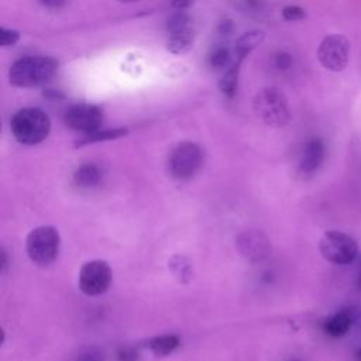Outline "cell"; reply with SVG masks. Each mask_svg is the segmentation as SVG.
<instances>
[{"label":"cell","instance_id":"obj_1","mask_svg":"<svg viewBox=\"0 0 361 361\" xmlns=\"http://www.w3.org/2000/svg\"><path fill=\"white\" fill-rule=\"evenodd\" d=\"M56 68L58 62L49 56H25L11 65L8 79L17 87H32L51 79Z\"/></svg>","mask_w":361,"mask_h":361},{"label":"cell","instance_id":"obj_2","mask_svg":"<svg viewBox=\"0 0 361 361\" xmlns=\"http://www.w3.org/2000/svg\"><path fill=\"white\" fill-rule=\"evenodd\" d=\"M14 138L27 145H34L47 138L49 134V117L39 109L27 107L18 110L10 123Z\"/></svg>","mask_w":361,"mask_h":361},{"label":"cell","instance_id":"obj_3","mask_svg":"<svg viewBox=\"0 0 361 361\" xmlns=\"http://www.w3.org/2000/svg\"><path fill=\"white\" fill-rule=\"evenodd\" d=\"M254 110L268 126L282 127L289 121L290 113L283 93L276 87H264L254 97Z\"/></svg>","mask_w":361,"mask_h":361},{"label":"cell","instance_id":"obj_4","mask_svg":"<svg viewBox=\"0 0 361 361\" xmlns=\"http://www.w3.org/2000/svg\"><path fill=\"white\" fill-rule=\"evenodd\" d=\"M58 230L51 226H39L31 230L25 240V250L31 261L38 265L51 264L59 251Z\"/></svg>","mask_w":361,"mask_h":361},{"label":"cell","instance_id":"obj_5","mask_svg":"<svg viewBox=\"0 0 361 361\" xmlns=\"http://www.w3.org/2000/svg\"><path fill=\"white\" fill-rule=\"evenodd\" d=\"M319 250L327 261L338 265L351 264L358 254L355 240L348 234L336 230H330L323 234L319 243Z\"/></svg>","mask_w":361,"mask_h":361},{"label":"cell","instance_id":"obj_6","mask_svg":"<svg viewBox=\"0 0 361 361\" xmlns=\"http://www.w3.org/2000/svg\"><path fill=\"white\" fill-rule=\"evenodd\" d=\"M202 161L203 152L200 147L195 142L185 141L176 145V148L172 151L168 161V169L173 178L188 179L197 172Z\"/></svg>","mask_w":361,"mask_h":361},{"label":"cell","instance_id":"obj_7","mask_svg":"<svg viewBox=\"0 0 361 361\" xmlns=\"http://www.w3.org/2000/svg\"><path fill=\"white\" fill-rule=\"evenodd\" d=\"M317 59L330 72H340L348 65L350 42L344 35H327L319 45Z\"/></svg>","mask_w":361,"mask_h":361},{"label":"cell","instance_id":"obj_8","mask_svg":"<svg viewBox=\"0 0 361 361\" xmlns=\"http://www.w3.org/2000/svg\"><path fill=\"white\" fill-rule=\"evenodd\" d=\"M111 282V268L106 261L93 259L80 268L79 288L89 296L104 293Z\"/></svg>","mask_w":361,"mask_h":361},{"label":"cell","instance_id":"obj_9","mask_svg":"<svg viewBox=\"0 0 361 361\" xmlns=\"http://www.w3.org/2000/svg\"><path fill=\"white\" fill-rule=\"evenodd\" d=\"M103 121L102 110L94 104L79 103L69 107L65 113V124L79 133L90 134L99 130Z\"/></svg>","mask_w":361,"mask_h":361},{"label":"cell","instance_id":"obj_10","mask_svg":"<svg viewBox=\"0 0 361 361\" xmlns=\"http://www.w3.org/2000/svg\"><path fill=\"white\" fill-rule=\"evenodd\" d=\"M237 247L243 257L250 261L262 259L269 250L268 238L261 231H245L237 238Z\"/></svg>","mask_w":361,"mask_h":361},{"label":"cell","instance_id":"obj_11","mask_svg":"<svg viewBox=\"0 0 361 361\" xmlns=\"http://www.w3.org/2000/svg\"><path fill=\"white\" fill-rule=\"evenodd\" d=\"M324 158V144L320 138H312L306 142L300 157V171L305 173L314 172Z\"/></svg>","mask_w":361,"mask_h":361},{"label":"cell","instance_id":"obj_12","mask_svg":"<svg viewBox=\"0 0 361 361\" xmlns=\"http://www.w3.org/2000/svg\"><path fill=\"white\" fill-rule=\"evenodd\" d=\"M192 44H193V31H192V27H190V28L169 32L166 48L172 54L180 55V54L188 52L192 48Z\"/></svg>","mask_w":361,"mask_h":361},{"label":"cell","instance_id":"obj_13","mask_svg":"<svg viewBox=\"0 0 361 361\" xmlns=\"http://www.w3.org/2000/svg\"><path fill=\"white\" fill-rule=\"evenodd\" d=\"M351 316L348 312H338L333 316H330L326 322H324V331L331 336V337H341L344 334L348 333L350 327H351Z\"/></svg>","mask_w":361,"mask_h":361},{"label":"cell","instance_id":"obj_14","mask_svg":"<svg viewBox=\"0 0 361 361\" xmlns=\"http://www.w3.org/2000/svg\"><path fill=\"white\" fill-rule=\"evenodd\" d=\"M264 37H265V34L258 30H252V31L243 34L235 44L237 59L243 61L257 45H259L264 41Z\"/></svg>","mask_w":361,"mask_h":361},{"label":"cell","instance_id":"obj_15","mask_svg":"<svg viewBox=\"0 0 361 361\" xmlns=\"http://www.w3.org/2000/svg\"><path fill=\"white\" fill-rule=\"evenodd\" d=\"M102 179L100 169L93 164H85L79 166L73 175V180L79 188H93Z\"/></svg>","mask_w":361,"mask_h":361},{"label":"cell","instance_id":"obj_16","mask_svg":"<svg viewBox=\"0 0 361 361\" xmlns=\"http://www.w3.org/2000/svg\"><path fill=\"white\" fill-rule=\"evenodd\" d=\"M240 63L241 61L237 59V62L223 75V78L220 79L219 87L223 92L224 96L227 97H233L237 92V85H238V71H240Z\"/></svg>","mask_w":361,"mask_h":361},{"label":"cell","instance_id":"obj_17","mask_svg":"<svg viewBox=\"0 0 361 361\" xmlns=\"http://www.w3.org/2000/svg\"><path fill=\"white\" fill-rule=\"evenodd\" d=\"M128 131L126 128H110V130H96L90 134H85L82 140L76 142V147H82L85 144L97 142V141H106V140H114L118 137L126 135Z\"/></svg>","mask_w":361,"mask_h":361},{"label":"cell","instance_id":"obj_18","mask_svg":"<svg viewBox=\"0 0 361 361\" xmlns=\"http://www.w3.org/2000/svg\"><path fill=\"white\" fill-rule=\"evenodd\" d=\"M179 344V340L176 336H159L152 338L148 343L149 350L155 354V355H166L171 354Z\"/></svg>","mask_w":361,"mask_h":361},{"label":"cell","instance_id":"obj_19","mask_svg":"<svg viewBox=\"0 0 361 361\" xmlns=\"http://www.w3.org/2000/svg\"><path fill=\"white\" fill-rule=\"evenodd\" d=\"M190 27H192V20H190L189 14L186 11H183V10L175 11L173 14H171V17L166 21L168 32L185 30V28H190Z\"/></svg>","mask_w":361,"mask_h":361},{"label":"cell","instance_id":"obj_20","mask_svg":"<svg viewBox=\"0 0 361 361\" xmlns=\"http://www.w3.org/2000/svg\"><path fill=\"white\" fill-rule=\"evenodd\" d=\"M169 268L172 269V274L182 282L190 278V265L183 257H172V259L169 261Z\"/></svg>","mask_w":361,"mask_h":361},{"label":"cell","instance_id":"obj_21","mask_svg":"<svg viewBox=\"0 0 361 361\" xmlns=\"http://www.w3.org/2000/svg\"><path fill=\"white\" fill-rule=\"evenodd\" d=\"M230 62V52L227 48H216L210 56H209V63L212 68L221 69L226 68Z\"/></svg>","mask_w":361,"mask_h":361},{"label":"cell","instance_id":"obj_22","mask_svg":"<svg viewBox=\"0 0 361 361\" xmlns=\"http://www.w3.org/2000/svg\"><path fill=\"white\" fill-rule=\"evenodd\" d=\"M282 16L288 21H299L306 17V11L299 6H288L282 10Z\"/></svg>","mask_w":361,"mask_h":361},{"label":"cell","instance_id":"obj_23","mask_svg":"<svg viewBox=\"0 0 361 361\" xmlns=\"http://www.w3.org/2000/svg\"><path fill=\"white\" fill-rule=\"evenodd\" d=\"M20 39V34L16 30L1 28L0 31V42L3 47H13Z\"/></svg>","mask_w":361,"mask_h":361},{"label":"cell","instance_id":"obj_24","mask_svg":"<svg viewBox=\"0 0 361 361\" xmlns=\"http://www.w3.org/2000/svg\"><path fill=\"white\" fill-rule=\"evenodd\" d=\"M274 65L279 69V71H286L292 66V56L290 54L285 52V51H279L278 54H275L274 56Z\"/></svg>","mask_w":361,"mask_h":361},{"label":"cell","instance_id":"obj_25","mask_svg":"<svg viewBox=\"0 0 361 361\" xmlns=\"http://www.w3.org/2000/svg\"><path fill=\"white\" fill-rule=\"evenodd\" d=\"M137 351L133 348H124L118 353V360L120 361H135L137 360Z\"/></svg>","mask_w":361,"mask_h":361},{"label":"cell","instance_id":"obj_26","mask_svg":"<svg viewBox=\"0 0 361 361\" xmlns=\"http://www.w3.org/2000/svg\"><path fill=\"white\" fill-rule=\"evenodd\" d=\"M78 361H103V354L96 350H89L86 354L80 355Z\"/></svg>","mask_w":361,"mask_h":361},{"label":"cell","instance_id":"obj_27","mask_svg":"<svg viewBox=\"0 0 361 361\" xmlns=\"http://www.w3.org/2000/svg\"><path fill=\"white\" fill-rule=\"evenodd\" d=\"M38 1L48 8H59L66 3V0H38Z\"/></svg>","mask_w":361,"mask_h":361},{"label":"cell","instance_id":"obj_28","mask_svg":"<svg viewBox=\"0 0 361 361\" xmlns=\"http://www.w3.org/2000/svg\"><path fill=\"white\" fill-rule=\"evenodd\" d=\"M192 0H172V7L176 10H185L190 6Z\"/></svg>","mask_w":361,"mask_h":361},{"label":"cell","instance_id":"obj_29","mask_svg":"<svg viewBox=\"0 0 361 361\" xmlns=\"http://www.w3.org/2000/svg\"><path fill=\"white\" fill-rule=\"evenodd\" d=\"M231 30H233V23L230 20H226V21L220 23V25H219V31L221 34H228Z\"/></svg>","mask_w":361,"mask_h":361},{"label":"cell","instance_id":"obj_30","mask_svg":"<svg viewBox=\"0 0 361 361\" xmlns=\"http://www.w3.org/2000/svg\"><path fill=\"white\" fill-rule=\"evenodd\" d=\"M358 289H361V272H360V278H358Z\"/></svg>","mask_w":361,"mask_h":361},{"label":"cell","instance_id":"obj_31","mask_svg":"<svg viewBox=\"0 0 361 361\" xmlns=\"http://www.w3.org/2000/svg\"><path fill=\"white\" fill-rule=\"evenodd\" d=\"M120 1H126V3H130V1H135V0H120Z\"/></svg>","mask_w":361,"mask_h":361},{"label":"cell","instance_id":"obj_32","mask_svg":"<svg viewBox=\"0 0 361 361\" xmlns=\"http://www.w3.org/2000/svg\"><path fill=\"white\" fill-rule=\"evenodd\" d=\"M358 357H360V360H361V350L358 351Z\"/></svg>","mask_w":361,"mask_h":361},{"label":"cell","instance_id":"obj_33","mask_svg":"<svg viewBox=\"0 0 361 361\" xmlns=\"http://www.w3.org/2000/svg\"><path fill=\"white\" fill-rule=\"evenodd\" d=\"M290 361H299V360H290Z\"/></svg>","mask_w":361,"mask_h":361}]
</instances>
